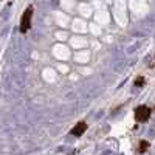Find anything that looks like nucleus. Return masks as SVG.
Segmentation results:
<instances>
[{
	"mask_svg": "<svg viewBox=\"0 0 155 155\" xmlns=\"http://www.w3.org/2000/svg\"><path fill=\"white\" fill-rule=\"evenodd\" d=\"M150 118V109L147 106H138L135 109V120L138 123H144Z\"/></svg>",
	"mask_w": 155,
	"mask_h": 155,
	"instance_id": "f03ea898",
	"label": "nucleus"
},
{
	"mask_svg": "<svg viewBox=\"0 0 155 155\" xmlns=\"http://www.w3.org/2000/svg\"><path fill=\"white\" fill-rule=\"evenodd\" d=\"M147 149H149V141H144V140H143V141H140V147H138V152H140V153H144Z\"/></svg>",
	"mask_w": 155,
	"mask_h": 155,
	"instance_id": "20e7f679",
	"label": "nucleus"
},
{
	"mask_svg": "<svg viewBox=\"0 0 155 155\" xmlns=\"http://www.w3.org/2000/svg\"><path fill=\"white\" fill-rule=\"evenodd\" d=\"M87 130V123L85 121H79L78 123L71 130H70V135H73V137H81L84 132Z\"/></svg>",
	"mask_w": 155,
	"mask_h": 155,
	"instance_id": "7ed1b4c3",
	"label": "nucleus"
},
{
	"mask_svg": "<svg viewBox=\"0 0 155 155\" xmlns=\"http://www.w3.org/2000/svg\"><path fill=\"white\" fill-rule=\"evenodd\" d=\"M31 17H33V6H28L20 19V33L22 34L28 33V30L31 28Z\"/></svg>",
	"mask_w": 155,
	"mask_h": 155,
	"instance_id": "f257e3e1",
	"label": "nucleus"
},
{
	"mask_svg": "<svg viewBox=\"0 0 155 155\" xmlns=\"http://www.w3.org/2000/svg\"><path fill=\"white\" fill-rule=\"evenodd\" d=\"M143 85H144V78H143V76H138L137 79H135V87L141 88Z\"/></svg>",
	"mask_w": 155,
	"mask_h": 155,
	"instance_id": "39448f33",
	"label": "nucleus"
}]
</instances>
